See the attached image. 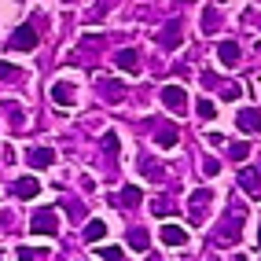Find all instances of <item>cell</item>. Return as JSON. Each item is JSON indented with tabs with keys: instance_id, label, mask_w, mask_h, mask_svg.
Here are the masks:
<instances>
[{
	"instance_id": "obj_21",
	"label": "cell",
	"mask_w": 261,
	"mask_h": 261,
	"mask_svg": "<svg viewBox=\"0 0 261 261\" xmlns=\"http://www.w3.org/2000/svg\"><path fill=\"white\" fill-rule=\"evenodd\" d=\"M99 257H107V261H118L121 257V247H103V250H96Z\"/></svg>"
},
{
	"instance_id": "obj_23",
	"label": "cell",
	"mask_w": 261,
	"mask_h": 261,
	"mask_svg": "<svg viewBox=\"0 0 261 261\" xmlns=\"http://www.w3.org/2000/svg\"><path fill=\"white\" fill-rule=\"evenodd\" d=\"M107 96H111V99H121V96H125V89H121L118 81H111V85H107Z\"/></svg>"
},
{
	"instance_id": "obj_22",
	"label": "cell",
	"mask_w": 261,
	"mask_h": 261,
	"mask_svg": "<svg viewBox=\"0 0 261 261\" xmlns=\"http://www.w3.org/2000/svg\"><path fill=\"white\" fill-rule=\"evenodd\" d=\"M15 74H19V70H15V66L0 63V81H15Z\"/></svg>"
},
{
	"instance_id": "obj_18",
	"label": "cell",
	"mask_w": 261,
	"mask_h": 261,
	"mask_svg": "<svg viewBox=\"0 0 261 261\" xmlns=\"http://www.w3.org/2000/svg\"><path fill=\"white\" fill-rule=\"evenodd\" d=\"M228 154H232L236 162H239V159H247V154H250V144H232V147H228Z\"/></svg>"
},
{
	"instance_id": "obj_15",
	"label": "cell",
	"mask_w": 261,
	"mask_h": 261,
	"mask_svg": "<svg viewBox=\"0 0 261 261\" xmlns=\"http://www.w3.org/2000/svg\"><path fill=\"white\" fill-rule=\"evenodd\" d=\"M177 129H173V125H166V129H159V136H154V140H159V147H177Z\"/></svg>"
},
{
	"instance_id": "obj_16",
	"label": "cell",
	"mask_w": 261,
	"mask_h": 261,
	"mask_svg": "<svg viewBox=\"0 0 261 261\" xmlns=\"http://www.w3.org/2000/svg\"><path fill=\"white\" fill-rule=\"evenodd\" d=\"M147 243H151V239H147L144 228H133V232H129V247H133V250H147Z\"/></svg>"
},
{
	"instance_id": "obj_3",
	"label": "cell",
	"mask_w": 261,
	"mask_h": 261,
	"mask_svg": "<svg viewBox=\"0 0 261 261\" xmlns=\"http://www.w3.org/2000/svg\"><path fill=\"white\" fill-rule=\"evenodd\" d=\"M30 228L37 232V236H56V232H59V228H56V214H51V210H41V214H33Z\"/></svg>"
},
{
	"instance_id": "obj_1",
	"label": "cell",
	"mask_w": 261,
	"mask_h": 261,
	"mask_svg": "<svg viewBox=\"0 0 261 261\" xmlns=\"http://www.w3.org/2000/svg\"><path fill=\"white\" fill-rule=\"evenodd\" d=\"M8 48L11 51H33V48H37V30H33V22H22L19 30H15Z\"/></svg>"
},
{
	"instance_id": "obj_19",
	"label": "cell",
	"mask_w": 261,
	"mask_h": 261,
	"mask_svg": "<svg viewBox=\"0 0 261 261\" xmlns=\"http://www.w3.org/2000/svg\"><path fill=\"white\" fill-rule=\"evenodd\" d=\"M195 107H199V114H202V118H214V114H217V107H214L210 99H199Z\"/></svg>"
},
{
	"instance_id": "obj_2",
	"label": "cell",
	"mask_w": 261,
	"mask_h": 261,
	"mask_svg": "<svg viewBox=\"0 0 261 261\" xmlns=\"http://www.w3.org/2000/svg\"><path fill=\"white\" fill-rule=\"evenodd\" d=\"M162 103L173 114H184L188 111V92L180 89V85H166V89H162Z\"/></svg>"
},
{
	"instance_id": "obj_5",
	"label": "cell",
	"mask_w": 261,
	"mask_h": 261,
	"mask_svg": "<svg viewBox=\"0 0 261 261\" xmlns=\"http://www.w3.org/2000/svg\"><path fill=\"white\" fill-rule=\"evenodd\" d=\"M11 191H15L19 199H33V195H41V180H37V177H19Z\"/></svg>"
},
{
	"instance_id": "obj_11",
	"label": "cell",
	"mask_w": 261,
	"mask_h": 261,
	"mask_svg": "<svg viewBox=\"0 0 261 261\" xmlns=\"http://www.w3.org/2000/svg\"><path fill=\"white\" fill-rule=\"evenodd\" d=\"M118 66H121V70H129V74L140 70V56H136V48H121L118 51Z\"/></svg>"
},
{
	"instance_id": "obj_26",
	"label": "cell",
	"mask_w": 261,
	"mask_h": 261,
	"mask_svg": "<svg viewBox=\"0 0 261 261\" xmlns=\"http://www.w3.org/2000/svg\"><path fill=\"white\" fill-rule=\"evenodd\" d=\"M66 4H70V0H66Z\"/></svg>"
},
{
	"instance_id": "obj_25",
	"label": "cell",
	"mask_w": 261,
	"mask_h": 261,
	"mask_svg": "<svg viewBox=\"0 0 261 261\" xmlns=\"http://www.w3.org/2000/svg\"><path fill=\"white\" fill-rule=\"evenodd\" d=\"M103 147H107V151L114 154V151H118V136H107V140H103Z\"/></svg>"
},
{
	"instance_id": "obj_7",
	"label": "cell",
	"mask_w": 261,
	"mask_h": 261,
	"mask_svg": "<svg viewBox=\"0 0 261 261\" xmlns=\"http://www.w3.org/2000/svg\"><path fill=\"white\" fill-rule=\"evenodd\" d=\"M162 243H166V247H184V243H188V232L177 228V224H162Z\"/></svg>"
},
{
	"instance_id": "obj_8",
	"label": "cell",
	"mask_w": 261,
	"mask_h": 261,
	"mask_svg": "<svg viewBox=\"0 0 261 261\" xmlns=\"http://www.w3.org/2000/svg\"><path fill=\"white\" fill-rule=\"evenodd\" d=\"M217 56H221V63H224V66H236L243 51H239V44H236V41H221V44H217Z\"/></svg>"
},
{
	"instance_id": "obj_14",
	"label": "cell",
	"mask_w": 261,
	"mask_h": 261,
	"mask_svg": "<svg viewBox=\"0 0 261 261\" xmlns=\"http://www.w3.org/2000/svg\"><path fill=\"white\" fill-rule=\"evenodd\" d=\"M103 236H107V224H103V221H89V224H85V239H89V243H99Z\"/></svg>"
},
{
	"instance_id": "obj_17",
	"label": "cell",
	"mask_w": 261,
	"mask_h": 261,
	"mask_svg": "<svg viewBox=\"0 0 261 261\" xmlns=\"http://www.w3.org/2000/svg\"><path fill=\"white\" fill-rule=\"evenodd\" d=\"M151 210L159 214V217H166V214L173 210V202H169V199H154V202H151Z\"/></svg>"
},
{
	"instance_id": "obj_9",
	"label": "cell",
	"mask_w": 261,
	"mask_h": 261,
	"mask_svg": "<svg viewBox=\"0 0 261 261\" xmlns=\"http://www.w3.org/2000/svg\"><path fill=\"white\" fill-rule=\"evenodd\" d=\"M236 121H239V129L247 133V136H254V133H257V107H243Z\"/></svg>"
},
{
	"instance_id": "obj_10",
	"label": "cell",
	"mask_w": 261,
	"mask_h": 261,
	"mask_svg": "<svg viewBox=\"0 0 261 261\" xmlns=\"http://www.w3.org/2000/svg\"><path fill=\"white\" fill-rule=\"evenodd\" d=\"M239 184H243V191H247L250 199H257V166H247L239 173Z\"/></svg>"
},
{
	"instance_id": "obj_20",
	"label": "cell",
	"mask_w": 261,
	"mask_h": 261,
	"mask_svg": "<svg viewBox=\"0 0 261 261\" xmlns=\"http://www.w3.org/2000/svg\"><path fill=\"white\" fill-rule=\"evenodd\" d=\"M202 30H206V33L217 30V11H206V15H202Z\"/></svg>"
},
{
	"instance_id": "obj_24",
	"label": "cell",
	"mask_w": 261,
	"mask_h": 261,
	"mask_svg": "<svg viewBox=\"0 0 261 261\" xmlns=\"http://www.w3.org/2000/svg\"><path fill=\"white\" fill-rule=\"evenodd\" d=\"M224 99H239V85H228V89H224Z\"/></svg>"
},
{
	"instance_id": "obj_4",
	"label": "cell",
	"mask_w": 261,
	"mask_h": 261,
	"mask_svg": "<svg viewBox=\"0 0 261 261\" xmlns=\"http://www.w3.org/2000/svg\"><path fill=\"white\" fill-rule=\"evenodd\" d=\"M26 162L33 169H48L51 162H56V151H51V147H30L26 151Z\"/></svg>"
},
{
	"instance_id": "obj_13",
	"label": "cell",
	"mask_w": 261,
	"mask_h": 261,
	"mask_svg": "<svg viewBox=\"0 0 261 261\" xmlns=\"http://www.w3.org/2000/svg\"><path fill=\"white\" fill-rule=\"evenodd\" d=\"M136 202H140V188H121V195L114 199V206H125V210L136 206Z\"/></svg>"
},
{
	"instance_id": "obj_12",
	"label": "cell",
	"mask_w": 261,
	"mask_h": 261,
	"mask_svg": "<svg viewBox=\"0 0 261 261\" xmlns=\"http://www.w3.org/2000/svg\"><path fill=\"white\" fill-rule=\"evenodd\" d=\"M177 41H180V19H169L166 33L159 37V44H166V48H177Z\"/></svg>"
},
{
	"instance_id": "obj_6",
	"label": "cell",
	"mask_w": 261,
	"mask_h": 261,
	"mask_svg": "<svg viewBox=\"0 0 261 261\" xmlns=\"http://www.w3.org/2000/svg\"><path fill=\"white\" fill-rule=\"evenodd\" d=\"M51 99H56L59 107H74V85L56 81V85H51Z\"/></svg>"
}]
</instances>
